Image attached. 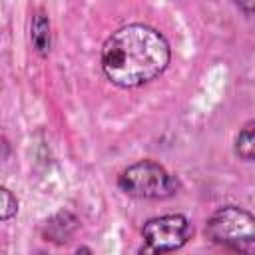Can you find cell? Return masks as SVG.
Wrapping results in <instances>:
<instances>
[{
  "instance_id": "6da1fadb",
  "label": "cell",
  "mask_w": 255,
  "mask_h": 255,
  "mask_svg": "<svg viewBox=\"0 0 255 255\" xmlns=\"http://www.w3.org/2000/svg\"><path fill=\"white\" fill-rule=\"evenodd\" d=\"M167 40L149 26L129 24L116 30L102 48V70L120 88H137L155 80L169 64Z\"/></svg>"
},
{
  "instance_id": "7a4b0ae2",
  "label": "cell",
  "mask_w": 255,
  "mask_h": 255,
  "mask_svg": "<svg viewBox=\"0 0 255 255\" xmlns=\"http://www.w3.org/2000/svg\"><path fill=\"white\" fill-rule=\"evenodd\" d=\"M205 235L237 255H255V215L243 207L227 205L217 209L205 223Z\"/></svg>"
},
{
  "instance_id": "3957f363",
  "label": "cell",
  "mask_w": 255,
  "mask_h": 255,
  "mask_svg": "<svg viewBox=\"0 0 255 255\" xmlns=\"http://www.w3.org/2000/svg\"><path fill=\"white\" fill-rule=\"evenodd\" d=\"M118 187L135 199H165L177 191V179L157 161L141 159L120 173Z\"/></svg>"
},
{
  "instance_id": "277c9868",
  "label": "cell",
  "mask_w": 255,
  "mask_h": 255,
  "mask_svg": "<svg viewBox=\"0 0 255 255\" xmlns=\"http://www.w3.org/2000/svg\"><path fill=\"white\" fill-rule=\"evenodd\" d=\"M189 235H191V227H189L187 217H183L179 213L153 217L141 229V237H143L141 253H145V255L171 253V251L183 247L187 243Z\"/></svg>"
},
{
  "instance_id": "5b68a950",
  "label": "cell",
  "mask_w": 255,
  "mask_h": 255,
  "mask_svg": "<svg viewBox=\"0 0 255 255\" xmlns=\"http://www.w3.org/2000/svg\"><path fill=\"white\" fill-rule=\"evenodd\" d=\"M78 219L70 211H58L54 217H50L44 225V237L54 243H64L70 239V235L76 231Z\"/></svg>"
},
{
  "instance_id": "8992f818",
  "label": "cell",
  "mask_w": 255,
  "mask_h": 255,
  "mask_svg": "<svg viewBox=\"0 0 255 255\" xmlns=\"http://www.w3.org/2000/svg\"><path fill=\"white\" fill-rule=\"evenodd\" d=\"M30 38H32V44L36 48L38 54L46 56L50 52V20L46 18V14L38 12L34 18H32V26H30Z\"/></svg>"
},
{
  "instance_id": "52a82bcc",
  "label": "cell",
  "mask_w": 255,
  "mask_h": 255,
  "mask_svg": "<svg viewBox=\"0 0 255 255\" xmlns=\"http://www.w3.org/2000/svg\"><path fill=\"white\" fill-rule=\"evenodd\" d=\"M233 149H235V153H237L241 159L255 161V120L247 122V124L239 129V133L235 135Z\"/></svg>"
},
{
  "instance_id": "ba28073f",
  "label": "cell",
  "mask_w": 255,
  "mask_h": 255,
  "mask_svg": "<svg viewBox=\"0 0 255 255\" xmlns=\"http://www.w3.org/2000/svg\"><path fill=\"white\" fill-rule=\"evenodd\" d=\"M0 191H2V209H0V217H2V221H8L12 215H16V211H18V201H16V197L10 193V189L2 187Z\"/></svg>"
},
{
  "instance_id": "9c48e42d",
  "label": "cell",
  "mask_w": 255,
  "mask_h": 255,
  "mask_svg": "<svg viewBox=\"0 0 255 255\" xmlns=\"http://www.w3.org/2000/svg\"><path fill=\"white\" fill-rule=\"evenodd\" d=\"M239 8H241V10H245V12H255V2H251V4L241 2V4H239Z\"/></svg>"
},
{
  "instance_id": "30bf717a",
  "label": "cell",
  "mask_w": 255,
  "mask_h": 255,
  "mask_svg": "<svg viewBox=\"0 0 255 255\" xmlns=\"http://www.w3.org/2000/svg\"><path fill=\"white\" fill-rule=\"evenodd\" d=\"M76 255H92V251H90V249H88V247H80V249H78V253H76Z\"/></svg>"
}]
</instances>
